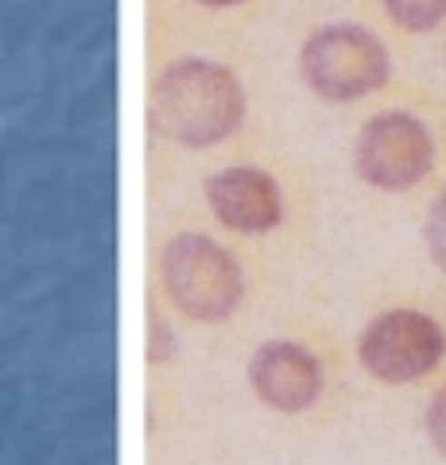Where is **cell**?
<instances>
[{
    "label": "cell",
    "instance_id": "obj_1",
    "mask_svg": "<svg viewBox=\"0 0 446 465\" xmlns=\"http://www.w3.org/2000/svg\"><path fill=\"white\" fill-rule=\"evenodd\" d=\"M249 94L233 66L210 54H179L152 78V133L175 148L210 152L241 133Z\"/></svg>",
    "mask_w": 446,
    "mask_h": 465
},
{
    "label": "cell",
    "instance_id": "obj_2",
    "mask_svg": "<svg viewBox=\"0 0 446 465\" xmlns=\"http://www.w3.org/2000/svg\"><path fill=\"white\" fill-rule=\"evenodd\" d=\"M299 74L322 101H362L392 78L388 47L362 24H322L299 47Z\"/></svg>",
    "mask_w": 446,
    "mask_h": 465
},
{
    "label": "cell",
    "instance_id": "obj_3",
    "mask_svg": "<svg viewBox=\"0 0 446 465\" xmlns=\"http://www.w3.org/2000/svg\"><path fill=\"white\" fill-rule=\"evenodd\" d=\"M164 287L171 302L194 322H222L244 299L237 260L206 232H179L164 249Z\"/></svg>",
    "mask_w": 446,
    "mask_h": 465
},
{
    "label": "cell",
    "instance_id": "obj_4",
    "mask_svg": "<svg viewBox=\"0 0 446 465\" xmlns=\"http://www.w3.org/2000/svg\"><path fill=\"white\" fill-rule=\"evenodd\" d=\"M353 167L377 191H411L435 167V136L415 113H377L357 133Z\"/></svg>",
    "mask_w": 446,
    "mask_h": 465
},
{
    "label": "cell",
    "instance_id": "obj_5",
    "mask_svg": "<svg viewBox=\"0 0 446 465\" xmlns=\"http://www.w3.org/2000/svg\"><path fill=\"white\" fill-rule=\"evenodd\" d=\"M442 326L420 311H388L362 333V365L384 384L420 381L442 361Z\"/></svg>",
    "mask_w": 446,
    "mask_h": 465
},
{
    "label": "cell",
    "instance_id": "obj_6",
    "mask_svg": "<svg viewBox=\"0 0 446 465\" xmlns=\"http://www.w3.org/2000/svg\"><path fill=\"white\" fill-rule=\"evenodd\" d=\"M203 191L213 217L233 232L261 237V232H272L283 222V191L276 174L264 167H253V163L222 167L210 174Z\"/></svg>",
    "mask_w": 446,
    "mask_h": 465
},
{
    "label": "cell",
    "instance_id": "obj_7",
    "mask_svg": "<svg viewBox=\"0 0 446 465\" xmlns=\"http://www.w3.org/2000/svg\"><path fill=\"white\" fill-rule=\"evenodd\" d=\"M249 381L256 388V396H261V403H268L272 411H283V415L307 411L322 396L319 361H314L311 349L295 341H268L256 349L249 361Z\"/></svg>",
    "mask_w": 446,
    "mask_h": 465
},
{
    "label": "cell",
    "instance_id": "obj_8",
    "mask_svg": "<svg viewBox=\"0 0 446 465\" xmlns=\"http://www.w3.org/2000/svg\"><path fill=\"white\" fill-rule=\"evenodd\" d=\"M381 8L404 32H435L446 20V0H381Z\"/></svg>",
    "mask_w": 446,
    "mask_h": 465
},
{
    "label": "cell",
    "instance_id": "obj_9",
    "mask_svg": "<svg viewBox=\"0 0 446 465\" xmlns=\"http://www.w3.org/2000/svg\"><path fill=\"white\" fill-rule=\"evenodd\" d=\"M175 333H171V326L164 322L160 311H148V361L152 365H164V361L175 357Z\"/></svg>",
    "mask_w": 446,
    "mask_h": 465
},
{
    "label": "cell",
    "instance_id": "obj_10",
    "mask_svg": "<svg viewBox=\"0 0 446 465\" xmlns=\"http://www.w3.org/2000/svg\"><path fill=\"white\" fill-rule=\"evenodd\" d=\"M427 252L446 272V191L435 198V206L427 213Z\"/></svg>",
    "mask_w": 446,
    "mask_h": 465
},
{
    "label": "cell",
    "instance_id": "obj_11",
    "mask_svg": "<svg viewBox=\"0 0 446 465\" xmlns=\"http://www.w3.org/2000/svg\"><path fill=\"white\" fill-rule=\"evenodd\" d=\"M427 434H431V442H435L439 454H446V388L427 407Z\"/></svg>",
    "mask_w": 446,
    "mask_h": 465
},
{
    "label": "cell",
    "instance_id": "obj_12",
    "mask_svg": "<svg viewBox=\"0 0 446 465\" xmlns=\"http://www.w3.org/2000/svg\"><path fill=\"white\" fill-rule=\"evenodd\" d=\"M191 5L203 12H241V8H249L253 0H191Z\"/></svg>",
    "mask_w": 446,
    "mask_h": 465
}]
</instances>
